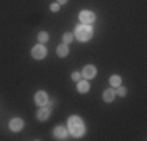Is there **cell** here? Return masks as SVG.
Segmentation results:
<instances>
[{"label":"cell","mask_w":147,"mask_h":141,"mask_svg":"<svg viewBox=\"0 0 147 141\" xmlns=\"http://www.w3.org/2000/svg\"><path fill=\"white\" fill-rule=\"evenodd\" d=\"M69 130H71V133L74 136H82L83 133H85V125H83V121L80 118H77V116H71L69 118Z\"/></svg>","instance_id":"1"},{"label":"cell","mask_w":147,"mask_h":141,"mask_svg":"<svg viewBox=\"0 0 147 141\" xmlns=\"http://www.w3.org/2000/svg\"><path fill=\"white\" fill-rule=\"evenodd\" d=\"M75 36L78 38L80 41H89L91 36H92V28H91L89 24L78 25V27L75 28Z\"/></svg>","instance_id":"2"},{"label":"cell","mask_w":147,"mask_h":141,"mask_svg":"<svg viewBox=\"0 0 147 141\" xmlns=\"http://www.w3.org/2000/svg\"><path fill=\"white\" fill-rule=\"evenodd\" d=\"M45 54H47V50H45V47L42 44H38V45H34L33 49H31V55H33V58H36V60H42Z\"/></svg>","instance_id":"3"},{"label":"cell","mask_w":147,"mask_h":141,"mask_svg":"<svg viewBox=\"0 0 147 141\" xmlns=\"http://www.w3.org/2000/svg\"><path fill=\"white\" fill-rule=\"evenodd\" d=\"M94 19H96V16H94L92 11H82L80 13V20L83 24H92Z\"/></svg>","instance_id":"4"},{"label":"cell","mask_w":147,"mask_h":141,"mask_svg":"<svg viewBox=\"0 0 147 141\" xmlns=\"http://www.w3.org/2000/svg\"><path fill=\"white\" fill-rule=\"evenodd\" d=\"M47 100H49V97L44 91H39V93L34 94V102H36L38 105H41V107H44V105L47 104Z\"/></svg>","instance_id":"5"},{"label":"cell","mask_w":147,"mask_h":141,"mask_svg":"<svg viewBox=\"0 0 147 141\" xmlns=\"http://www.w3.org/2000/svg\"><path fill=\"white\" fill-rule=\"evenodd\" d=\"M22 127H24V121L20 118H14V119L9 121V129H11L13 132H19Z\"/></svg>","instance_id":"6"},{"label":"cell","mask_w":147,"mask_h":141,"mask_svg":"<svg viewBox=\"0 0 147 141\" xmlns=\"http://www.w3.org/2000/svg\"><path fill=\"white\" fill-rule=\"evenodd\" d=\"M82 75L85 77L86 80H88V79H94V77H96V68H94V66H86V68L83 69Z\"/></svg>","instance_id":"7"},{"label":"cell","mask_w":147,"mask_h":141,"mask_svg":"<svg viewBox=\"0 0 147 141\" xmlns=\"http://www.w3.org/2000/svg\"><path fill=\"white\" fill-rule=\"evenodd\" d=\"M49 116H50V108H47V107H42L38 111V119L39 121H45V119H49Z\"/></svg>","instance_id":"8"},{"label":"cell","mask_w":147,"mask_h":141,"mask_svg":"<svg viewBox=\"0 0 147 141\" xmlns=\"http://www.w3.org/2000/svg\"><path fill=\"white\" fill-rule=\"evenodd\" d=\"M53 135H55V138H58V140H64L66 135H67V130H66L64 127H57Z\"/></svg>","instance_id":"9"},{"label":"cell","mask_w":147,"mask_h":141,"mask_svg":"<svg viewBox=\"0 0 147 141\" xmlns=\"http://www.w3.org/2000/svg\"><path fill=\"white\" fill-rule=\"evenodd\" d=\"M114 97H116V93H114L113 89H107L103 93V100L105 102H113Z\"/></svg>","instance_id":"10"},{"label":"cell","mask_w":147,"mask_h":141,"mask_svg":"<svg viewBox=\"0 0 147 141\" xmlns=\"http://www.w3.org/2000/svg\"><path fill=\"white\" fill-rule=\"evenodd\" d=\"M57 54H58V56H66V55L69 54L67 45H66V44H59L58 49H57Z\"/></svg>","instance_id":"11"},{"label":"cell","mask_w":147,"mask_h":141,"mask_svg":"<svg viewBox=\"0 0 147 141\" xmlns=\"http://www.w3.org/2000/svg\"><path fill=\"white\" fill-rule=\"evenodd\" d=\"M78 91H80V93H88V91H89V83L86 82V80L78 82Z\"/></svg>","instance_id":"12"},{"label":"cell","mask_w":147,"mask_h":141,"mask_svg":"<svg viewBox=\"0 0 147 141\" xmlns=\"http://www.w3.org/2000/svg\"><path fill=\"white\" fill-rule=\"evenodd\" d=\"M121 82H122V80H121V77H119V75H113L110 79V85H111V86H114V88L121 86Z\"/></svg>","instance_id":"13"},{"label":"cell","mask_w":147,"mask_h":141,"mask_svg":"<svg viewBox=\"0 0 147 141\" xmlns=\"http://www.w3.org/2000/svg\"><path fill=\"white\" fill-rule=\"evenodd\" d=\"M38 39H39V42H45L49 39V35H47V31H41L39 35H38Z\"/></svg>","instance_id":"14"},{"label":"cell","mask_w":147,"mask_h":141,"mask_svg":"<svg viewBox=\"0 0 147 141\" xmlns=\"http://www.w3.org/2000/svg\"><path fill=\"white\" fill-rule=\"evenodd\" d=\"M63 39H64V44H67V42H71V41L74 39V35H72V33H64Z\"/></svg>","instance_id":"15"},{"label":"cell","mask_w":147,"mask_h":141,"mask_svg":"<svg viewBox=\"0 0 147 141\" xmlns=\"http://www.w3.org/2000/svg\"><path fill=\"white\" fill-rule=\"evenodd\" d=\"M117 88H119V89H117V94H119L121 97H124L125 94H127V89H125V88H121V86H117Z\"/></svg>","instance_id":"16"},{"label":"cell","mask_w":147,"mask_h":141,"mask_svg":"<svg viewBox=\"0 0 147 141\" xmlns=\"http://www.w3.org/2000/svg\"><path fill=\"white\" fill-rule=\"evenodd\" d=\"M50 9H52V11H55V13L59 11V3H52V5H50Z\"/></svg>","instance_id":"17"},{"label":"cell","mask_w":147,"mask_h":141,"mask_svg":"<svg viewBox=\"0 0 147 141\" xmlns=\"http://www.w3.org/2000/svg\"><path fill=\"white\" fill-rule=\"evenodd\" d=\"M80 75H82V74H78V72H74L72 74V80H75V82H78V80H80Z\"/></svg>","instance_id":"18"},{"label":"cell","mask_w":147,"mask_h":141,"mask_svg":"<svg viewBox=\"0 0 147 141\" xmlns=\"http://www.w3.org/2000/svg\"><path fill=\"white\" fill-rule=\"evenodd\" d=\"M67 0H58V3H66Z\"/></svg>","instance_id":"19"}]
</instances>
